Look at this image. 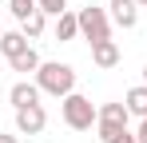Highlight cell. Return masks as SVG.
Instances as JSON below:
<instances>
[{
	"label": "cell",
	"instance_id": "6da1fadb",
	"mask_svg": "<svg viewBox=\"0 0 147 143\" xmlns=\"http://www.w3.org/2000/svg\"><path fill=\"white\" fill-rule=\"evenodd\" d=\"M36 84H40V92H44V95L64 99V95H72V92H76V68H72V64H60V60L40 64V72H36Z\"/></svg>",
	"mask_w": 147,
	"mask_h": 143
},
{
	"label": "cell",
	"instance_id": "7a4b0ae2",
	"mask_svg": "<svg viewBox=\"0 0 147 143\" xmlns=\"http://www.w3.org/2000/svg\"><path fill=\"white\" fill-rule=\"evenodd\" d=\"M60 115H64V123L72 127V131H92L96 127V119H99V107L88 99V95H64V103H60Z\"/></svg>",
	"mask_w": 147,
	"mask_h": 143
},
{
	"label": "cell",
	"instance_id": "3957f363",
	"mask_svg": "<svg viewBox=\"0 0 147 143\" xmlns=\"http://www.w3.org/2000/svg\"><path fill=\"white\" fill-rule=\"evenodd\" d=\"M80 16V36L88 40V44H99V40H111V16L96 8V4H88V8H80L76 12Z\"/></svg>",
	"mask_w": 147,
	"mask_h": 143
},
{
	"label": "cell",
	"instance_id": "277c9868",
	"mask_svg": "<svg viewBox=\"0 0 147 143\" xmlns=\"http://www.w3.org/2000/svg\"><path fill=\"white\" fill-rule=\"evenodd\" d=\"M127 119H131L127 103H103V107H99V119H96L99 139H103V143H111V139L123 131V127H127Z\"/></svg>",
	"mask_w": 147,
	"mask_h": 143
},
{
	"label": "cell",
	"instance_id": "5b68a950",
	"mask_svg": "<svg viewBox=\"0 0 147 143\" xmlns=\"http://www.w3.org/2000/svg\"><path fill=\"white\" fill-rule=\"evenodd\" d=\"M44 127H48L44 103H32V107H20V111H16V131H20V135H40Z\"/></svg>",
	"mask_w": 147,
	"mask_h": 143
},
{
	"label": "cell",
	"instance_id": "8992f818",
	"mask_svg": "<svg viewBox=\"0 0 147 143\" xmlns=\"http://www.w3.org/2000/svg\"><path fill=\"white\" fill-rule=\"evenodd\" d=\"M40 95H44V92H40V84H36V80H20V84H12V88H8V103L20 111V107L40 103Z\"/></svg>",
	"mask_w": 147,
	"mask_h": 143
},
{
	"label": "cell",
	"instance_id": "52a82bcc",
	"mask_svg": "<svg viewBox=\"0 0 147 143\" xmlns=\"http://www.w3.org/2000/svg\"><path fill=\"white\" fill-rule=\"evenodd\" d=\"M107 8H111V20L119 24V28H135L139 24V4L135 0H111Z\"/></svg>",
	"mask_w": 147,
	"mask_h": 143
},
{
	"label": "cell",
	"instance_id": "ba28073f",
	"mask_svg": "<svg viewBox=\"0 0 147 143\" xmlns=\"http://www.w3.org/2000/svg\"><path fill=\"white\" fill-rule=\"evenodd\" d=\"M92 64H96V68H115V64H119V44H115V40L92 44Z\"/></svg>",
	"mask_w": 147,
	"mask_h": 143
},
{
	"label": "cell",
	"instance_id": "9c48e42d",
	"mask_svg": "<svg viewBox=\"0 0 147 143\" xmlns=\"http://www.w3.org/2000/svg\"><path fill=\"white\" fill-rule=\"evenodd\" d=\"M123 103H127V111H131V115L147 119V84H139V88H131V92L123 95Z\"/></svg>",
	"mask_w": 147,
	"mask_h": 143
},
{
	"label": "cell",
	"instance_id": "30bf717a",
	"mask_svg": "<svg viewBox=\"0 0 147 143\" xmlns=\"http://www.w3.org/2000/svg\"><path fill=\"white\" fill-rule=\"evenodd\" d=\"M24 48H32V44H28V36H24V32H4V36H0V52H4L8 60H12V56H20Z\"/></svg>",
	"mask_w": 147,
	"mask_h": 143
},
{
	"label": "cell",
	"instance_id": "8fae6325",
	"mask_svg": "<svg viewBox=\"0 0 147 143\" xmlns=\"http://www.w3.org/2000/svg\"><path fill=\"white\" fill-rule=\"evenodd\" d=\"M76 36H80V16L76 12L56 16V40H76Z\"/></svg>",
	"mask_w": 147,
	"mask_h": 143
},
{
	"label": "cell",
	"instance_id": "7c38bea8",
	"mask_svg": "<svg viewBox=\"0 0 147 143\" xmlns=\"http://www.w3.org/2000/svg\"><path fill=\"white\" fill-rule=\"evenodd\" d=\"M8 64H12V72H24V76H28V72H40L44 60L36 56V48H24V52H20V56H12Z\"/></svg>",
	"mask_w": 147,
	"mask_h": 143
},
{
	"label": "cell",
	"instance_id": "4fadbf2b",
	"mask_svg": "<svg viewBox=\"0 0 147 143\" xmlns=\"http://www.w3.org/2000/svg\"><path fill=\"white\" fill-rule=\"evenodd\" d=\"M44 28H48V16L44 12H32L24 24H20V32H24L28 40H36V36H44Z\"/></svg>",
	"mask_w": 147,
	"mask_h": 143
},
{
	"label": "cell",
	"instance_id": "5bb4252c",
	"mask_svg": "<svg viewBox=\"0 0 147 143\" xmlns=\"http://www.w3.org/2000/svg\"><path fill=\"white\" fill-rule=\"evenodd\" d=\"M8 8H12V16H16L20 24H24L32 12H40V4H36V0H8Z\"/></svg>",
	"mask_w": 147,
	"mask_h": 143
},
{
	"label": "cell",
	"instance_id": "9a60e30c",
	"mask_svg": "<svg viewBox=\"0 0 147 143\" xmlns=\"http://www.w3.org/2000/svg\"><path fill=\"white\" fill-rule=\"evenodd\" d=\"M36 4H40L44 16H64L68 12V0H36Z\"/></svg>",
	"mask_w": 147,
	"mask_h": 143
},
{
	"label": "cell",
	"instance_id": "2e32d148",
	"mask_svg": "<svg viewBox=\"0 0 147 143\" xmlns=\"http://www.w3.org/2000/svg\"><path fill=\"white\" fill-rule=\"evenodd\" d=\"M111 143H139V139H135V131H127V127H123V131H119Z\"/></svg>",
	"mask_w": 147,
	"mask_h": 143
},
{
	"label": "cell",
	"instance_id": "e0dca14e",
	"mask_svg": "<svg viewBox=\"0 0 147 143\" xmlns=\"http://www.w3.org/2000/svg\"><path fill=\"white\" fill-rule=\"evenodd\" d=\"M135 139H139V143H147V119H139V131H135Z\"/></svg>",
	"mask_w": 147,
	"mask_h": 143
},
{
	"label": "cell",
	"instance_id": "ac0fdd59",
	"mask_svg": "<svg viewBox=\"0 0 147 143\" xmlns=\"http://www.w3.org/2000/svg\"><path fill=\"white\" fill-rule=\"evenodd\" d=\"M0 143H20V139H16V135H4V131H0Z\"/></svg>",
	"mask_w": 147,
	"mask_h": 143
},
{
	"label": "cell",
	"instance_id": "d6986e66",
	"mask_svg": "<svg viewBox=\"0 0 147 143\" xmlns=\"http://www.w3.org/2000/svg\"><path fill=\"white\" fill-rule=\"evenodd\" d=\"M135 4H139V8H147V0H135Z\"/></svg>",
	"mask_w": 147,
	"mask_h": 143
},
{
	"label": "cell",
	"instance_id": "ffe728a7",
	"mask_svg": "<svg viewBox=\"0 0 147 143\" xmlns=\"http://www.w3.org/2000/svg\"><path fill=\"white\" fill-rule=\"evenodd\" d=\"M0 36H4V20H0Z\"/></svg>",
	"mask_w": 147,
	"mask_h": 143
},
{
	"label": "cell",
	"instance_id": "44dd1931",
	"mask_svg": "<svg viewBox=\"0 0 147 143\" xmlns=\"http://www.w3.org/2000/svg\"><path fill=\"white\" fill-rule=\"evenodd\" d=\"M143 84H147V68H143Z\"/></svg>",
	"mask_w": 147,
	"mask_h": 143
},
{
	"label": "cell",
	"instance_id": "7402d4cb",
	"mask_svg": "<svg viewBox=\"0 0 147 143\" xmlns=\"http://www.w3.org/2000/svg\"><path fill=\"white\" fill-rule=\"evenodd\" d=\"M0 4H4V0H0Z\"/></svg>",
	"mask_w": 147,
	"mask_h": 143
}]
</instances>
